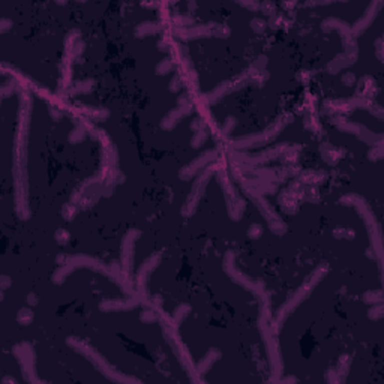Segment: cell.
<instances>
[{"label":"cell","instance_id":"50","mask_svg":"<svg viewBox=\"0 0 384 384\" xmlns=\"http://www.w3.org/2000/svg\"><path fill=\"white\" fill-rule=\"evenodd\" d=\"M263 234V227L260 224H252L249 228H248V237L252 239V240H257L260 239Z\"/></svg>","mask_w":384,"mask_h":384},{"label":"cell","instance_id":"6","mask_svg":"<svg viewBox=\"0 0 384 384\" xmlns=\"http://www.w3.org/2000/svg\"><path fill=\"white\" fill-rule=\"evenodd\" d=\"M321 30H324V32L338 30L341 35V39H342V45H344V53L338 54L327 65V71L330 74H336V72L354 65L357 60V56H359V45H357L356 36L351 33V27L341 18L329 17L321 23Z\"/></svg>","mask_w":384,"mask_h":384},{"label":"cell","instance_id":"3","mask_svg":"<svg viewBox=\"0 0 384 384\" xmlns=\"http://www.w3.org/2000/svg\"><path fill=\"white\" fill-rule=\"evenodd\" d=\"M329 272V264L327 263H320L308 276L306 279L302 282V285L279 306V309L276 311L273 320H272V327L275 330V333L278 335L284 326V323L288 320V317L314 293V290L318 287V284L324 279V276Z\"/></svg>","mask_w":384,"mask_h":384},{"label":"cell","instance_id":"52","mask_svg":"<svg viewBox=\"0 0 384 384\" xmlns=\"http://www.w3.org/2000/svg\"><path fill=\"white\" fill-rule=\"evenodd\" d=\"M15 80H12V81H9V83H6V84H3L2 86V96L3 98H8L12 92H14V87H15Z\"/></svg>","mask_w":384,"mask_h":384},{"label":"cell","instance_id":"53","mask_svg":"<svg viewBox=\"0 0 384 384\" xmlns=\"http://www.w3.org/2000/svg\"><path fill=\"white\" fill-rule=\"evenodd\" d=\"M237 5L242 6V8H246L249 11H254V12L260 11V3L258 2H237Z\"/></svg>","mask_w":384,"mask_h":384},{"label":"cell","instance_id":"9","mask_svg":"<svg viewBox=\"0 0 384 384\" xmlns=\"http://www.w3.org/2000/svg\"><path fill=\"white\" fill-rule=\"evenodd\" d=\"M242 183L243 191L246 192V195L255 203L257 209L260 210V213L263 215V218L266 219L270 231L276 236H284L288 230L287 224L282 221V218L276 213V210L273 209V206L267 201V198L261 194V191L252 183V180L249 182L248 179H240L239 180Z\"/></svg>","mask_w":384,"mask_h":384},{"label":"cell","instance_id":"40","mask_svg":"<svg viewBox=\"0 0 384 384\" xmlns=\"http://www.w3.org/2000/svg\"><path fill=\"white\" fill-rule=\"evenodd\" d=\"M332 234H333V237L341 239V240H351V239L356 237V233L353 230H348V228H344V227H336Z\"/></svg>","mask_w":384,"mask_h":384},{"label":"cell","instance_id":"4","mask_svg":"<svg viewBox=\"0 0 384 384\" xmlns=\"http://www.w3.org/2000/svg\"><path fill=\"white\" fill-rule=\"evenodd\" d=\"M341 206L353 207L357 210L359 216L365 222V227L368 230V237H369V248H368V257L375 258L380 263L383 261V243H381V228L377 221V216L374 215L369 203L359 194H345L339 198Z\"/></svg>","mask_w":384,"mask_h":384},{"label":"cell","instance_id":"21","mask_svg":"<svg viewBox=\"0 0 384 384\" xmlns=\"http://www.w3.org/2000/svg\"><path fill=\"white\" fill-rule=\"evenodd\" d=\"M305 194H306V191L303 189V185L299 180L293 182L279 197V204H281L282 210L288 215L297 213L300 200H302V197H305Z\"/></svg>","mask_w":384,"mask_h":384},{"label":"cell","instance_id":"60","mask_svg":"<svg viewBox=\"0 0 384 384\" xmlns=\"http://www.w3.org/2000/svg\"><path fill=\"white\" fill-rule=\"evenodd\" d=\"M170 47H171V45H170V42H168V38H164V39L159 41V50H161V51H167Z\"/></svg>","mask_w":384,"mask_h":384},{"label":"cell","instance_id":"47","mask_svg":"<svg viewBox=\"0 0 384 384\" xmlns=\"http://www.w3.org/2000/svg\"><path fill=\"white\" fill-rule=\"evenodd\" d=\"M236 125H237L236 117H233V116L227 117V119L224 120V123H222V128H221L222 135H228V134H231V132H233V129L236 128Z\"/></svg>","mask_w":384,"mask_h":384},{"label":"cell","instance_id":"54","mask_svg":"<svg viewBox=\"0 0 384 384\" xmlns=\"http://www.w3.org/2000/svg\"><path fill=\"white\" fill-rule=\"evenodd\" d=\"M375 54H377V59L380 62H383L384 56H383V38H378L375 41Z\"/></svg>","mask_w":384,"mask_h":384},{"label":"cell","instance_id":"39","mask_svg":"<svg viewBox=\"0 0 384 384\" xmlns=\"http://www.w3.org/2000/svg\"><path fill=\"white\" fill-rule=\"evenodd\" d=\"M173 24L179 29H186V27H192L194 26V18L189 15H176L173 17Z\"/></svg>","mask_w":384,"mask_h":384},{"label":"cell","instance_id":"24","mask_svg":"<svg viewBox=\"0 0 384 384\" xmlns=\"http://www.w3.org/2000/svg\"><path fill=\"white\" fill-rule=\"evenodd\" d=\"M288 149V144L285 143H281V144H276L273 147H270L269 150L266 152H261L258 155H240L242 158H239V161L242 159L245 164H249V165H260V164H266L269 161H273L279 156L284 155V152Z\"/></svg>","mask_w":384,"mask_h":384},{"label":"cell","instance_id":"8","mask_svg":"<svg viewBox=\"0 0 384 384\" xmlns=\"http://www.w3.org/2000/svg\"><path fill=\"white\" fill-rule=\"evenodd\" d=\"M222 267L224 272L228 275V278L243 287L246 291L252 293L257 299H258V305H270V299L266 290V284L263 281H254L251 278H248L243 272H240L236 266V252L234 251H227L224 255V261H222Z\"/></svg>","mask_w":384,"mask_h":384},{"label":"cell","instance_id":"56","mask_svg":"<svg viewBox=\"0 0 384 384\" xmlns=\"http://www.w3.org/2000/svg\"><path fill=\"white\" fill-rule=\"evenodd\" d=\"M191 129H192L194 132H197V131H200V129H206V122L201 120V119H195V120L191 123Z\"/></svg>","mask_w":384,"mask_h":384},{"label":"cell","instance_id":"61","mask_svg":"<svg viewBox=\"0 0 384 384\" xmlns=\"http://www.w3.org/2000/svg\"><path fill=\"white\" fill-rule=\"evenodd\" d=\"M8 285H11V279H9L6 275H3V276L0 278V288H2V290H6Z\"/></svg>","mask_w":384,"mask_h":384},{"label":"cell","instance_id":"33","mask_svg":"<svg viewBox=\"0 0 384 384\" xmlns=\"http://www.w3.org/2000/svg\"><path fill=\"white\" fill-rule=\"evenodd\" d=\"M327 177V174L324 171H303L300 176H299V182L302 185L308 183V185H314V183H320L323 182L324 179Z\"/></svg>","mask_w":384,"mask_h":384},{"label":"cell","instance_id":"63","mask_svg":"<svg viewBox=\"0 0 384 384\" xmlns=\"http://www.w3.org/2000/svg\"><path fill=\"white\" fill-rule=\"evenodd\" d=\"M6 381L15 383V380H14V378H11V377H3V378H2V383H6Z\"/></svg>","mask_w":384,"mask_h":384},{"label":"cell","instance_id":"18","mask_svg":"<svg viewBox=\"0 0 384 384\" xmlns=\"http://www.w3.org/2000/svg\"><path fill=\"white\" fill-rule=\"evenodd\" d=\"M332 123H333L339 131L347 132V134H353V135H356L359 140H362L363 143H366V144H369V146L383 143V135L374 134L372 131H369L366 126H363V125H360V123L347 120V119H344V117H335V119L332 120Z\"/></svg>","mask_w":384,"mask_h":384},{"label":"cell","instance_id":"5","mask_svg":"<svg viewBox=\"0 0 384 384\" xmlns=\"http://www.w3.org/2000/svg\"><path fill=\"white\" fill-rule=\"evenodd\" d=\"M267 65V57L266 56H261L258 57V60L249 68L246 69L245 72H242L240 75H236L233 77L231 80H227L224 83H221L219 86H216L215 89H212L210 92H207L203 98L207 104H215L218 101H221L224 96L230 95V93H234L249 84H257V86H261L266 80H267V72L264 71Z\"/></svg>","mask_w":384,"mask_h":384},{"label":"cell","instance_id":"55","mask_svg":"<svg viewBox=\"0 0 384 384\" xmlns=\"http://www.w3.org/2000/svg\"><path fill=\"white\" fill-rule=\"evenodd\" d=\"M342 83H344L345 86H353V84L356 83V75H354L353 72L344 74V75H342Z\"/></svg>","mask_w":384,"mask_h":384},{"label":"cell","instance_id":"49","mask_svg":"<svg viewBox=\"0 0 384 384\" xmlns=\"http://www.w3.org/2000/svg\"><path fill=\"white\" fill-rule=\"evenodd\" d=\"M182 87H183V80H182V77H180L179 74H176V75L171 78V81H170V84H168V89H170V92H173V93H179Z\"/></svg>","mask_w":384,"mask_h":384},{"label":"cell","instance_id":"16","mask_svg":"<svg viewBox=\"0 0 384 384\" xmlns=\"http://www.w3.org/2000/svg\"><path fill=\"white\" fill-rule=\"evenodd\" d=\"M141 237V231L138 228H129L123 239H122V248H120V272L125 278L129 279L132 273V264H134V255H135V245L137 240Z\"/></svg>","mask_w":384,"mask_h":384},{"label":"cell","instance_id":"15","mask_svg":"<svg viewBox=\"0 0 384 384\" xmlns=\"http://www.w3.org/2000/svg\"><path fill=\"white\" fill-rule=\"evenodd\" d=\"M231 30L228 26L221 23H207V24H197L186 29L174 27L173 36L179 39H200V38H227L230 36Z\"/></svg>","mask_w":384,"mask_h":384},{"label":"cell","instance_id":"42","mask_svg":"<svg viewBox=\"0 0 384 384\" xmlns=\"http://www.w3.org/2000/svg\"><path fill=\"white\" fill-rule=\"evenodd\" d=\"M206 140H207V132H206V129H200V131L194 132V135H192V138H191V146H192L194 149H198V147H201V146L204 144Z\"/></svg>","mask_w":384,"mask_h":384},{"label":"cell","instance_id":"7","mask_svg":"<svg viewBox=\"0 0 384 384\" xmlns=\"http://www.w3.org/2000/svg\"><path fill=\"white\" fill-rule=\"evenodd\" d=\"M66 344L78 354H81L83 357H86L96 369L98 372H101L107 380L113 381V383H120V384H132V383H141L140 378L128 375L120 372L116 366H113L96 348H93L90 344H87L86 341L77 338V336H69L66 339Z\"/></svg>","mask_w":384,"mask_h":384},{"label":"cell","instance_id":"31","mask_svg":"<svg viewBox=\"0 0 384 384\" xmlns=\"http://www.w3.org/2000/svg\"><path fill=\"white\" fill-rule=\"evenodd\" d=\"M80 113L84 114V117L92 119V120H105L107 117H110V111L105 108H96V107H89V105H81Z\"/></svg>","mask_w":384,"mask_h":384},{"label":"cell","instance_id":"14","mask_svg":"<svg viewBox=\"0 0 384 384\" xmlns=\"http://www.w3.org/2000/svg\"><path fill=\"white\" fill-rule=\"evenodd\" d=\"M218 180L219 185L224 191V197H225V204H227V212L230 215V218L233 221H239L243 215L245 210V201L239 197V194L236 192L230 177H228V171L225 170V165L222 162V165L218 170Z\"/></svg>","mask_w":384,"mask_h":384},{"label":"cell","instance_id":"27","mask_svg":"<svg viewBox=\"0 0 384 384\" xmlns=\"http://www.w3.org/2000/svg\"><path fill=\"white\" fill-rule=\"evenodd\" d=\"M219 359H221V351L216 350V348H210V350L204 354V357L195 365V369H197L198 377L203 380V375H206V374L212 369V366H213Z\"/></svg>","mask_w":384,"mask_h":384},{"label":"cell","instance_id":"26","mask_svg":"<svg viewBox=\"0 0 384 384\" xmlns=\"http://www.w3.org/2000/svg\"><path fill=\"white\" fill-rule=\"evenodd\" d=\"M351 368V356L348 354H342L336 363L335 368H330L327 371V381L329 383H344L348 371Z\"/></svg>","mask_w":384,"mask_h":384},{"label":"cell","instance_id":"20","mask_svg":"<svg viewBox=\"0 0 384 384\" xmlns=\"http://www.w3.org/2000/svg\"><path fill=\"white\" fill-rule=\"evenodd\" d=\"M218 150L216 149H210L206 150L204 153H201L198 158H195L192 162L186 164L183 168H180L179 171V177L182 180H191L192 177H195L198 173H201L206 167H209L210 164H213L218 159Z\"/></svg>","mask_w":384,"mask_h":384},{"label":"cell","instance_id":"19","mask_svg":"<svg viewBox=\"0 0 384 384\" xmlns=\"http://www.w3.org/2000/svg\"><path fill=\"white\" fill-rule=\"evenodd\" d=\"M161 261H162L161 252H155V254L149 255V257L144 260V263L140 266V269H138V272H137V276H135V279H137V294L141 297L143 303H144V302L149 303V302H147V282H149V279H150V275H152V273L158 269V266L161 264Z\"/></svg>","mask_w":384,"mask_h":384},{"label":"cell","instance_id":"30","mask_svg":"<svg viewBox=\"0 0 384 384\" xmlns=\"http://www.w3.org/2000/svg\"><path fill=\"white\" fill-rule=\"evenodd\" d=\"M377 92V83L374 78L371 77H363L360 81H359V87H357V93L356 96H360V98H366V99H372V93Z\"/></svg>","mask_w":384,"mask_h":384},{"label":"cell","instance_id":"1","mask_svg":"<svg viewBox=\"0 0 384 384\" xmlns=\"http://www.w3.org/2000/svg\"><path fill=\"white\" fill-rule=\"evenodd\" d=\"M30 116H32V96L29 89L20 90V107H18V122L14 135V203L17 216L23 221L30 218L29 207V182H27V143L30 131Z\"/></svg>","mask_w":384,"mask_h":384},{"label":"cell","instance_id":"2","mask_svg":"<svg viewBox=\"0 0 384 384\" xmlns=\"http://www.w3.org/2000/svg\"><path fill=\"white\" fill-rule=\"evenodd\" d=\"M78 269H90V270H93V272H98V273L104 275L105 278H108L111 282L117 284L120 288H123V291H125L126 294H129V296H137V290L132 288L129 279L125 278V276L122 275V272H114L108 264H105V263L101 261L99 258L92 257V255H84V254H77V255L68 257V258L62 263V266H59V267L54 270V273H53V276H51L53 284L62 285V284L66 281V278H68L72 272H75V270H78Z\"/></svg>","mask_w":384,"mask_h":384},{"label":"cell","instance_id":"48","mask_svg":"<svg viewBox=\"0 0 384 384\" xmlns=\"http://www.w3.org/2000/svg\"><path fill=\"white\" fill-rule=\"evenodd\" d=\"M54 239H56V242L59 243V245H68L69 243V240H71V234H69V231H66V230H63V228H59L56 233H54Z\"/></svg>","mask_w":384,"mask_h":384},{"label":"cell","instance_id":"41","mask_svg":"<svg viewBox=\"0 0 384 384\" xmlns=\"http://www.w3.org/2000/svg\"><path fill=\"white\" fill-rule=\"evenodd\" d=\"M384 317V306L383 303L371 305V309L368 311V318L372 321H380Z\"/></svg>","mask_w":384,"mask_h":384},{"label":"cell","instance_id":"45","mask_svg":"<svg viewBox=\"0 0 384 384\" xmlns=\"http://www.w3.org/2000/svg\"><path fill=\"white\" fill-rule=\"evenodd\" d=\"M383 143H378V144H374L371 149H369V152H368V159L369 161H380V159H383Z\"/></svg>","mask_w":384,"mask_h":384},{"label":"cell","instance_id":"46","mask_svg":"<svg viewBox=\"0 0 384 384\" xmlns=\"http://www.w3.org/2000/svg\"><path fill=\"white\" fill-rule=\"evenodd\" d=\"M251 29L255 32V33H263L266 29H267V21L260 18V17H255L251 20Z\"/></svg>","mask_w":384,"mask_h":384},{"label":"cell","instance_id":"62","mask_svg":"<svg viewBox=\"0 0 384 384\" xmlns=\"http://www.w3.org/2000/svg\"><path fill=\"white\" fill-rule=\"evenodd\" d=\"M296 5H297V3H296V2H291V3H287V2H285V3H282V6H284V8H288V9H291V8H294V6H296Z\"/></svg>","mask_w":384,"mask_h":384},{"label":"cell","instance_id":"11","mask_svg":"<svg viewBox=\"0 0 384 384\" xmlns=\"http://www.w3.org/2000/svg\"><path fill=\"white\" fill-rule=\"evenodd\" d=\"M291 119H293L291 114L284 113V114L278 116L266 129H263L260 132H255V134H248V135H242V137H237V138L231 140V147L242 150V149H254V147L269 144L281 134V131L291 122Z\"/></svg>","mask_w":384,"mask_h":384},{"label":"cell","instance_id":"37","mask_svg":"<svg viewBox=\"0 0 384 384\" xmlns=\"http://www.w3.org/2000/svg\"><path fill=\"white\" fill-rule=\"evenodd\" d=\"M174 66H176L174 59L173 57H165L156 65V74L158 75H167L168 72H171L174 69Z\"/></svg>","mask_w":384,"mask_h":384},{"label":"cell","instance_id":"25","mask_svg":"<svg viewBox=\"0 0 384 384\" xmlns=\"http://www.w3.org/2000/svg\"><path fill=\"white\" fill-rule=\"evenodd\" d=\"M192 113V104L189 105H177L176 108H173L168 114H165L161 120V128L164 131H171L174 129L179 122H182V119L188 117Z\"/></svg>","mask_w":384,"mask_h":384},{"label":"cell","instance_id":"59","mask_svg":"<svg viewBox=\"0 0 384 384\" xmlns=\"http://www.w3.org/2000/svg\"><path fill=\"white\" fill-rule=\"evenodd\" d=\"M27 303H29L30 306L38 305V296H36L35 293H29V294H27Z\"/></svg>","mask_w":384,"mask_h":384},{"label":"cell","instance_id":"44","mask_svg":"<svg viewBox=\"0 0 384 384\" xmlns=\"http://www.w3.org/2000/svg\"><path fill=\"white\" fill-rule=\"evenodd\" d=\"M77 210L78 209L74 203H66L62 207V216L65 218V221H72L77 215Z\"/></svg>","mask_w":384,"mask_h":384},{"label":"cell","instance_id":"23","mask_svg":"<svg viewBox=\"0 0 384 384\" xmlns=\"http://www.w3.org/2000/svg\"><path fill=\"white\" fill-rule=\"evenodd\" d=\"M381 8H383V2H380V0H374L372 3H369L368 8H366V11H365V14L353 24L351 33H353L354 36H359V35H362L363 32H366V30L369 29V26L374 23V20L377 18V15H378V12H380Z\"/></svg>","mask_w":384,"mask_h":384},{"label":"cell","instance_id":"36","mask_svg":"<svg viewBox=\"0 0 384 384\" xmlns=\"http://www.w3.org/2000/svg\"><path fill=\"white\" fill-rule=\"evenodd\" d=\"M363 302L366 305L383 303V290H368L363 293Z\"/></svg>","mask_w":384,"mask_h":384},{"label":"cell","instance_id":"35","mask_svg":"<svg viewBox=\"0 0 384 384\" xmlns=\"http://www.w3.org/2000/svg\"><path fill=\"white\" fill-rule=\"evenodd\" d=\"M86 135H87V128L84 126V123H80V122H78V123L74 126V129L69 132L68 140H69V143H72V144H78V143L84 141Z\"/></svg>","mask_w":384,"mask_h":384},{"label":"cell","instance_id":"12","mask_svg":"<svg viewBox=\"0 0 384 384\" xmlns=\"http://www.w3.org/2000/svg\"><path fill=\"white\" fill-rule=\"evenodd\" d=\"M221 165H222V161H221V162H216V164L213 162V164H210L209 167H206V168L198 174V177H197L195 182L192 183V188H191V191H189V194H188V197H186L185 204H183L182 209H180L182 216L191 218V216L197 212L198 204H200V201L203 200V197H204V194H206V188H207L210 179L218 173V170H219Z\"/></svg>","mask_w":384,"mask_h":384},{"label":"cell","instance_id":"34","mask_svg":"<svg viewBox=\"0 0 384 384\" xmlns=\"http://www.w3.org/2000/svg\"><path fill=\"white\" fill-rule=\"evenodd\" d=\"M189 312H191V305H188V303H180V305L174 309V312H173V318H171L173 324L179 329V326L183 323V320L189 315Z\"/></svg>","mask_w":384,"mask_h":384},{"label":"cell","instance_id":"13","mask_svg":"<svg viewBox=\"0 0 384 384\" xmlns=\"http://www.w3.org/2000/svg\"><path fill=\"white\" fill-rule=\"evenodd\" d=\"M323 113L326 114H333V113H350L356 108H365L368 111H371L374 116H377L378 119H383V108L380 105H377L372 99H366V98H360V96H351V98H344V99H329L324 102L323 107Z\"/></svg>","mask_w":384,"mask_h":384},{"label":"cell","instance_id":"51","mask_svg":"<svg viewBox=\"0 0 384 384\" xmlns=\"http://www.w3.org/2000/svg\"><path fill=\"white\" fill-rule=\"evenodd\" d=\"M260 9L263 11V14H266L269 17H273L276 14V5L273 2H263V3H260Z\"/></svg>","mask_w":384,"mask_h":384},{"label":"cell","instance_id":"43","mask_svg":"<svg viewBox=\"0 0 384 384\" xmlns=\"http://www.w3.org/2000/svg\"><path fill=\"white\" fill-rule=\"evenodd\" d=\"M140 320H141L143 323H146V324H152V323L159 321L158 309H156V311H152V309L141 311V312H140Z\"/></svg>","mask_w":384,"mask_h":384},{"label":"cell","instance_id":"32","mask_svg":"<svg viewBox=\"0 0 384 384\" xmlns=\"http://www.w3.org/2000/svg\"><path fill=\"white\" fill-rule=\"evenodd\" d=\"M95 87V81L92 78H87L84 81H78L75 84H72L68 89V96H75V95H81V93H90Z\"/></svg>","mask_w":384,"mask_h":384},{"label":"cell","instance_id":"29","mask_svg":"<svg viewBox=\"0 0 384 384\" xmlns=\"http://www.w3.org/2000/svg\"><path fill=\"white\" fill-rule=\"evenodd\" d=\"M162 29H164V26L159 21H143V23H140L135 27L134 33H135V36L138 39H143L146 36H150V35L162 32Z\"/></svg>","mask_w":384,"mask_h":384},{"label":"cell","instance_id":"28","mask_svg":"<svg viewBox=\"0 0 384 384\" xmlns=\"http://www.w3.org/2000/svg\"><path fill=\"white\" fill-rule=\"evenodd\" d=\"M320 152H321L323 161L329 165H336L345 153L342 149H338V147L332 146L330 143H323L320 146Z\"/></svg>","mask_w":384,"mask_h":384},{"label":"cell","instance_id":"38","mask_svg":"<svg viewBox=\"0 0 384 384\" xmlns=\"http://www.w3.org/2000/svg\"><path fill=\"white\" fill-rule=\"evenodd\" d=\"M33 318H35V314H33V311H32L30 308H21V309L17 312V321H18V324H21V326H29V324H32Z\"/></svg>","mask_w":384,"mask_h":384},{"label":"cell","instance_id":"10","mask_svg":"<svg viewBox=\"0 0 384 384\" xmlns=\"http://www.w3.org/2000/svg\"><path fill=\"white\" fill-rule=\"evenodd\" d=\"M161 323H162V332H164V336H165V341L170 344L173 353L176 354V357L179 359L180 365L183 366V369L186 371V374L189 375V380L191 381H203L198 374H197V369H195V363L192 362V357L189 354V350L186 348V345L182 342L180 336H179V329L173 324L171 318L168 320L167 315L161 314L159 317Z\"/></svg>","mask_w":384,"mask_h":384},{"label":"cell","instance_id":"22","mask_svg":"<svg viewBox=\"0 0 384 384\" xmlns=\"http://www.w3.org/2000/svg\"><path fill=\"white\" fill-rule=\"evenodd\" d=\"M140 303H143L141 297L137 296H131L128 299H105L99 303V309L102 312H125V311H131L135 309Z\"/></svg>","mask_w":384,"mask_h":384},{"label":"cell","instance_id":"58","mask_svg":"<svg viewBox=\"0 0 384 384\" xmlns=\"http://www.w3.org/2000/svg\"><path fill=\"white\" fill-rule=\"evenodd\" d=\"M50 116H51V119L53 120H60L62 117H63V113L60 111V110H57L56 107H50Z\"/></svg>","mask_w":384,"mask_h":384},{"label":"cell","instance_id":"57","mask_svg":"<svg viewBox=\"0 0 384 384\" xmlns=\"http://www.w3.org/2000/svg\"><path fill=\"white\" fill-rule=\"evenodd\" d=\"M11 29H12V21L8 20V18H2V20H0V32H2V33H6V32L11 30Z\"/></svg>","mask_w":384,"mask_h":384},{"label":"cell","instance_id":"17","mask_svg":"<svg viewBox=\"0 0 384 384\" xmlns=\"http://www.w3.org/2000/svg\"><path fill=\"white\" fill-rule=\"evenodd\" d=\"M12 353L20 363L24 380L29 383H42L35 372V353L32 345L29 342H20L12 348Z\"/></svg>","mask_w":384,"mask_h":384},{"label":"cell","instance_id":"64","mask_svg":"<svg viewBox=\"0 0 384 384\" xmlns=\"http://www.w3.org/2000/svg\"><path fill=\"white\" fill-rule=\"evenodd\" d=\"M188 8H189V9H192V11H194V9H195V8H197V5H195V2H192V3H188Z\"/></svg>","mask_w":384,"mask_h":384}]
</instances>
